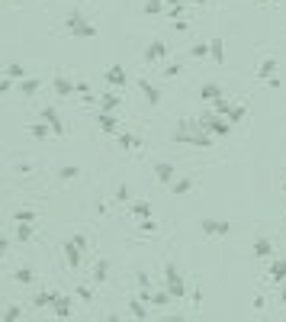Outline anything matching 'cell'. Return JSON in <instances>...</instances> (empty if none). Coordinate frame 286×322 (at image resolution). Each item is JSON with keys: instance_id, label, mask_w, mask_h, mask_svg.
Listing matches in <instances>:
<instances>
[{"instance_id": "cell-40", "label": "cell", "mask_w": 286, "mask_h": 322, "mask_svg": "<svg viewBox=\"0 0 286 322\" xmlns=\"http://www.w3.org/2000/svg\"><path fill=\"white\" fill-rule=\"evenodd\" d=\"M116 200H119V203H126V200H129V187H126V184L116 187Z\"/></svg>"}, {"instance_id": "cell-2", "label": "cell", "mask_w": 286, "mask_h": 322, "mask_svg": "<svg viewBox=\"0 0 286 322\" xmlns=\"http://www.w3.org/2000/svg\"><path fill=\"white\" fill-rule=\"evenodd\" d=\"M164 283H168V290L174 300H183V293H187V280H183V274H180V268L174 264V261H168L164 264Z\"/></svg>"}, {"instance_id": "cell-24", "label": "cell", "mask_w": 286, "mask_h": 322, "mask_svg": "<svg viewBox=\"0 0 286 322\" xmlns=\"http://www.w3.org/2000/svg\"><path fill=\"white\" fill-rule=\"evenodd\" d=\"M190 187H193V177H180V181L171 184V190H174L177 197H180V194H190Z\"/></svg>"}, {"instance_id": "cell-47", "label": "cell", "mask_w": 286, "mask_h": 322, "mask_svg": "<svg viewBox=\"0 0 286 322\" xmlns=\"http://www.w3.org/2000/svg\"><path fill=\"white\" fill-rule=\"evenodd\" d=\"M7 248H10V238H0V261H4V255H7Z\"/></svg>"}, {"instance_id": "cell-38", "label": "cell", "mask_w": 286, "mask_h": 322, "mask_svg": "<svg viewBox=\"0 0 286 322\" xmlns=\"http://www.w3.org/2000/svg\"><path fill=\"white\" fill-rule=\"evenodd\" d=\"M154 229H158V222H154L151 216H145V219H141V232H145V235H151Z\"/></svg>"}, {"instance_id": "cell-28", "label": "cell", "mask_w": 286, "mask_h": 322, "mask_svg": "<svg viewBox=\"0 0 286 322\" xmlns=\"http://www.w3.org/2000/svg\"><path fill=\"white\" fill-rule=\"evenodd\" d=\"M32 232H35V229H32V222H19V225H16V238H19V242H29Z\"/></svg>"}, {"instance_id": "cell-26", "label": "cell", "mask_w": 286, "mask_h": 322, "mask_svg": "<svg viewBox=\"0 0 286 322\" xmlns=\"http://www.w3.org/2000/svg\"><path fill=\"white\" fill-rule=\"evenodd\" d=\"M13 280H16V283H32V280H35V271H32V268H19V271L13 274Z\"/></svg>"}, {"instance_id": "cell-14", "label": "cell", "mask_w": 286, "mask_h": 322, "mask_svg": "<svg viewBox=\"0 0 286 322\" xmlns=\"http://www.w3.org/2000/svg\"><path fill=\"white\" fill-rule=\"evenodd\" d=\"M39 87H42L39 78H23V84H19V90L26 93V97H35V93H39Z\"/></svg>"}, {"instance_id": "cell-37", "label": "cell", "mask_w": 286, "mask_h": 322, "mask_svg": "<svg viewBox=\"0 0 286 322\" xmlns=\"http://www.w3.org/2000/svg\"><path fill=\"white\" fill-rule=\"evenodd\" d=\"M77 300H80V303H90V300H93V290L80 283V287H77Z\"/></svg>"}, {"instance_id": "cell-8", "label": "cell", "mask_w": 286, "mask_h": 322, "mask_svg": "<svg viewBox=\"0 0 286 322\" xmlns=\"http://www.w3.org/2000/svg\"><path fill=\"white\" fill-rule=\"evenodd\" d=\"M80 258H84V252H80V248L68 238V242H65V261H68V268H77Z\"/></svg>"}, {"instance_id": "cell-7", "label": "cell", "mask_w": 286, "mask_h": 322, "mask_svg": "<svg viewBox=\"0 0 286 322\" xmlns=\"http://www.w3.org/2000/svg\"><path fill=\"white\" fill-rule=\"evenodd\" d=\"M164 55H168V45H164L161 39H154L148 49H145V62H161Z\"/></svg>"}, {"instance_id": "cell-41", "label": "cell", "mask_w": 286, "mask_h": 322, "mask_svg": "<svg viewBox=\"0 0 286 322\" xmlns=\"http://www.w3.org/2000/svg\"><path fill=\"white\" fill-rule=\"evenodd\" d=\"M202 55H209V45H206V42L193 45V58H202Z\"/></svg>"}, {"instance_id": "cell-25", "label": "cell", "mask_w": 286, "mask_h": 322, "mask_svg": "<svg viewBox=\"0 0 286 322\" xmlns=\"http://www.w3.org/2000/svg\"><path fill=\"white\" fill-rule=\"evenodd\" d=\"M55 90L62 93V97H71V93H74V84H71L68 78H55Z\"/></svg>"}, {"instance_id": "cell-52", "label": "cell", "mask_w": 286, "mask_h": 322, "mask_svg": "<svg viewBox=\"0 0 286 322\" xmlns=\"http://www.w3.org/2000/svg\"><path fill=\"white\" fill-rule=\"evenodd\" d=\"M283 197H286V184H283Z\"/></svg>"}, {"instance_id": "cell-36", "label": "cell", "mask_w": 286, "mask_h": 322, "mask_svg": "<svg viewBox=\"0 0 286 322\" xmlns=\"http://www.w3.org/2000/svg\"><path fill=\"white\" fill-rule=\"evenodd\" d=\"M13 219H16V222H35V213H32V210H16Z\"/></svg>"}, {"instance_id": "cell-48", "label": "cell", "mask_w": 286, "mask_h": 322, "mask_svg": "<svg viewBox=\"0 0 286 322\" xmlns=\"http://www.w3.org/2000/svg\"><path fill=\"white\" fill-rule=\"evenodd\" d=\"M280 303H286V280L280 283Z\"/></svg>"}, {"instance_id": "cell-13", "label": "cell", "mask_w": 286, "mask_h": 322, "mask_svg": "<svg viewBox=\"0 0 286 322\" xmlns=\"http://www.w3.org/2000/svg\"><path fill=\"white\" fill-rule=\"evenodd\" d=\"M199 97H202V100H216V97H222V87L216 84V81H209V84L199 87Z\"/></svg>"}, {"instance_id": "cell-33", "label": "cell", "mask_w": 286, "mask_h": 322, "mask_svg": "<svg viewBox=\"0 0 286 322\" xmlns=\"http://www.w3.org/2000/svg\"><path fill=\"white\" fill-rule=\"evenodd\" d=\"M135 280H138V287H141V290H151V274H148V271H138V274H135Z\"/></svg>"}, {"instance_id": "cell-22", "label": "cell", "mask_w": 286, "mask_h": 322, "mask_svg": "<svg viewBox=\"0 0 286 322\" xmlns=\"http://www.w3.org/2000/svg\"><path fill=\"white\" fill-rule=\"evenodd\" d=\"M116 106H119V97H116V93H103V97H100V113H113Z\"/></svg>"}, {"instance_id": "cell-50", "label": "cell", "mask_w": 286, "mask_h": 322, "mask_svg": "<svg viewBox=\"0 0 286 322\" xmlns=\"http://www.w3.org/2000/svg\"><path fill=\"white\" fill-rule=\"evenodd\" d=\"M168 4H180V7H183V0H168Z\"/></svg>"}, {"instance_id": "cell-16", "label": "cell", "mask_w": 286, "mask_h": 322, "mask_svg": "<svg viewBox=\"0 0 286 322\" xmlns=\"http://www.w3.org/2000/svg\"><path fill=\"white\" fill-rule=\"evenodd\" d=\"M209 55H212V62L222 65V62H225V42H222V39H212V42H209Z\"/></svg>"}, {"instance_id": "cell-34", "label": "cell", "mask_w": 286, "mask_h": 322, "mask_svg": "<svg viewBox=\"0 0 286 322\" xmlns=\"http://www.w3.org/2000/svg\"><path fill=\"white\" fill-rule=\"evenodd\" d=\"M161 10H164V0H148V4H145V13H148V16L161 13Z\"/></svg>"}, {"instance_id": "cell-46", "label": "cell", "mask_w": 286, "mask_h": 322, "mask_svg": "<svg viewBox=\"0 0 286 322\" xmlns=\"http://www.w3.org/2000/svg\"><path fill=\"white\" fill-rule=\"evenodd\" d=\"M158 322H187L180 313H174V316H164V319H158Z\"/></svg>"}, {"instance_id": "cell-15", "label": "cell", "mask_w": 286, "mask_h": 322, "mask_svg": "<svg viewBox=\"0 0 286 322\" xmlns=\"http://www.w3.org/2000/svg\"><path fill=\"white\" fill-rule=\"evenodd\" d=\"M97 123H100V129H103V132H116V129H119V119H116L113 113H100V119H97Z\"/></svg>"}, {"instance_id": "cell-43", "label": "cell", "mask_w": 286, "mask_h": 322, "mask_svg": "<svg viewBox=\"0 0 286 322\" xmlns=\"http://www.w3.org/2000/svg\"><path fill=\"white\" fill-rule=\"evenodd\" d=\"M74 93H90V84H87V81H77V84H74Z\"/></svg>"}, {"instance_id": "cell-6", "label": "cell", "mask_w": 286, "mask_h": 322, "mask_svg": "<svg viewBox=\"0 0 286 322\" xmlns=\"http://www.w3.org/2000/svg\"><path fill=\"white\" fill-rule=\"evenodd\" d=\"M154 174H158V181H161V184H174V181H177V171H174V164H168V161L154 164Z\"/></svg>"}, {"instance_id": "cell-10", "label": "cell", "mask_w": 286, "mask_h": 322, "mask_svg": "<svg viewBox=\"0 0 286 322\" xmlns=\"http://www.w3.org/2000/svg\"><path fill=\"white\" fill-rule=\"evenodd\" d=\"M270 280L273 283H283L286 280V258H280V261H273V264H270Z\"/></svg>"}, {"instance_id": "cell-35", "label": "cell", "mask_w": 286, "mask_h": 322, "mask_svg": "<svg viewBox=\"0 0 286 322\" xmlns=\"http://www.w3.org/2000/svg\"><path fill=\"white\" fill-rule=\"evenodd\" d=\"M77 174H80V168H74V164H65V168H62V181H74Z\"/></svg>"}, {"instance_id": "cell-29", "label": "cell", "mask_w": 286, "mask_h": 322, "mask_svg": "<svg viewBox=\"0 0 286 322\" xmlns=\"http://www.w3.org/2000/svg\"><path fill=\"white\" fill-rule=\"evenodd\" d=\"M19 313H23V309H19L16 303H10V306L4 309V316H0V322H16V319H19Z\"/></svg>"}, {"instance_id": "cell-44", "label": "cell", "mask_w": 286, "mask_h": 322, "mask_svg": "<svg viewBox=\"0 0 286 322\" xmlns=\"http://www.w3.org/2000/svg\"><path fill=\"white\" fill-rule=\"evenodd\" d=\"M164 74H168V78H177V74H180V65H168V68H164Z\"/></svg>"}, {"instance_id": "cell-11", "label": "cell", "mask_w": 286, "mask_h": 322, "mask_svg": "<svg viewBox=\"0 0 286 322\" xmlns=\"http://www.w3.org/2000/svg\"><path fill=\"white\" fill-rule=\"evenodd\" d=\"M106 277H110V261L100 258L97 268H93V283H106Z\"/></svg>"}, {"instance_id": "cell-21", "label": "cell", "mask_w": 286, "mask_h": 322, "mask_svg": "<svg viewBox=\"0 0 286 322\" xmlns=\"http://www.w3.org/2000/svg\"><path fill=\"white\" fill-rule=\"evenodd\" d=\"M55 300H58V293H45V290H42V293H35L32 306H35V309H45V306H52Z\"/></svg>"}, {"instance_id": "cell-49", "label": "cell", "mask_w": 286, "mask_h": 322, "mask_svg": "<svg viewBox=\"0 0 286 322\" xmlns=\"http://www.w3.org/2000/svg\"><path fill=\"white\" fill-rule=\"evenodd\" d=\"M106 322H119V316H116V313H110V316H106Z\"/></svg>"}, {"instance_id": "cell-30", "label": "cell", "mask_w": 286, "mask_h": 322, "mask_svg": "<svg viewBox=\"0 0 286 322\" xmlns=\"http://www.w3.org/2000/svg\"><path fill=\"white\" fill-rule=\"evenodd\" d=\"M132 213L138 219H145V216H151V203H148V200H138V203L132 206Z\"/></svg>"}, {"instance_id": "cell-27", "label": "cell", "mask_w": 286, "mask_h": 322, "mask_svg": "<svg viewBox=\"0 0 286 322\" xmlns=\"http://www.w3.org/2000/svg\"><path fill=\"white\" fill-rule=\"evenodd\" d=\"M49 132H52L49 123H32V126H29V136H32V139H45Z\"/></svg>"}, {"instance_id": "cell-23", "label": "cell", "mask_w": 286, "mask_h": 322, "mask_svg": "<svg viewBox=\"0 0 286 322\" xmlns=\"http://www.w3.org/2000/svg\"><path fill=\"white\" fill-rule=\"evenodd\" d=\"M171 300H174V296H171L168 290H154L148 303H151V306H171Z\"/></svg>"}, {"instance_id": "cell-4", "label": "cell", "mask_w": 286, "mask_h": 322, "mask_svg": "<svg viewBox=\"0 0 286 322\" xmlns=\"http://www.w3.org/2000/svg\"><path fill=\"white\" fill-rule=\"evenodd\" d=\"M199 225H202V235H216V238L232 232V222L229 219H202Z\"/></svg>"}, {"instance_id": "cell-1", "label": "cell", "mask_w": 286, "mask_h": 322, "mask_svg": "<svg viewBox=\"0 0 286 322\" xmlns=\"http://www.w3.org/2000/svg\"><path fill=\"white\" fill-rule=\"evenodd\" d=\"M174 142H187V145H196V148H212V136L202 132L196 119H183L174 129Z\"/></svg>"}, {"instance_id": "cell-9", "label": "cell", "mask_w": 286, "mask_h": 322, "mask_svg": "<svg viewBox=\"0 0 286 322\" xmlns=\"http://www.w3.org/2000/svg\"><path fill=\"white\" fill-rule=\"evenodd\" d=\"M138 90L145 93V100H148L151 106H158V103H161V90H158V87H151L148 81H138Z\"/></svg>"}, {"instance_id": "cell-17", "label": "cell", "mask_w": 286, "mask_h": 322, "mask_svg": "<svg viewBox=\"0 0 286 322\" xmlns=\"http://www.w3.org/2000/svg\"><path fill=\"white\" fill-rule=\"evenodd\" d=\"M254 255L257 258H270L273 255V242H270V238H257V242H254Z\"/></svg>"}, {"instance_id": "cell-5", "label": "cell", "mask_w": 286, "mask_h": 322, "mask_svg": "<svg viewBox=\"0 0 286 322\" xmlns=\"http://www.w3.org/2000/svg\"><path fill=\"white\" fill-rule=\"evenodd\" d=\"M42 119L49 123V129H52L55 136H65V123H62V116H58L52 106H45V110H42Z\"/></svg>"}, {"instance_id": "cell-32", "label": "cell", "mask_w": 286, "mask_h": 322, "mask_svg": "<svg viewBox=\"0 0 286 322\" xmlns=\"http://www.w3.org/2000/svg\"><path fill=\"white\" fill-rule=\"evenodd\" d=\"M7 78H16V81H23V78H26V68H23V65H7Z\"/></svg>"}, {"instance_id": "cell-39", "label": "cell", "mask_w": 286, "mask_h": 322, "mask_svg": "<svg viewBox=\"0 0 286 322\" xmlns=\"http://www.w3.org/2000/svg\"><path fill=\"white\" fill-rule=\"evenodd\" d=\"M212 103H216V113H229V100H225V97H216V100H212Z\"/></svg>"}, {"instance_id": "cell-3", "label": "cell", "mask_w": 286, "mask_h": 322, "mask_svg": "<svg viewBox=\"0 0 286 322\" xmlns=\"http://www.w3.org/2000/svg\"><path fill=\"white\" fill-rule=\"evenodd\" d=\"M65 26H68V32L80 35V39H93V35H97V26H93V23H87V16H80V13H71V16L65 20Z\"/></svg>"}, {"instance_id": "cell-12", "label": "cell", "mask_w": 286, "mask_h": 322, "mask_svg": "<svg viewBox=\"0 0 286 322\" xmlns=\"http://www.w3.org/2000/svg\"><path fill=\"white\" fill-rule=\"evenodd\" d=\"M129 309H132V316H135L138 322L148 319V303H145V300H129Z\"/></svg>"}, {"instance_id": "cell-18", "label": "cell", "mask_w": 286, "mask_h": 322, "mask_svg": "<svg viewBox=\"0 0 286 322\" xmlns=\"http://www.w3.org/2000/svg\"><path fill=\"white\" fill-rule=\"evenodd\" d=\"M52 306H55V316H58V319H68V316H71V300H68V296H58Z\"/></svg>"}, {"instance_id": "cell-19", "label": "cell", "mask_w": 286, "mask_h": 322, "mask_svg": "<svg viewBox=\"0 0 286 322\" xmlns=\"http://www.w3.org/2000/svg\"><path fill=\"white\" fill-rule=\"evenodd\" d=\"M106 78H110V84H126V81H129L126 68H119V65H113L110 71H106Z\"/></svg>"}, {"instance_id": "cell-51", "label": "cell", "mask_w": 286, "mask_h": 322, "mask_svg": "<svg viewBox=\"0 0 286 322\" xmlns=\"http://www.w3.org/2000/svg\"><path fill=\"white\" fill-rule=\"evenodd\" d=\"M193 4H206V0H193Z\"/></svg>"}, {"instance_id": "cell-31", "label": "cell", "mask_w": 286, "mask_h": 322, "mask_svg": "<svg viewBox=\"0 0 286 322\" xmlns=\"http://www.w3.org/2000/svg\"><path fill=\"white\" fill-rule=\"evenodd\" d=\"M225 116H229V123L235 126V123H241V119H244V106H229V113H225Z\"/></svg>"}, {"instance_id": "cell-42", "label": "cell", "mask_w": 286, "mask_h": 322, "mask_svg": "<svg viewBox=\"0 0 286 322\" xmlns=\"http://www.w3.org/2000/svg\"><path fill=\"white\" fill-rule=\"evenodd\" d=\"M119 142H122L126 148H135V145H138V139H135V136H119Z\"/></svg>"}, {"instance_id": "cell-45", "label": "cell", "mask_w": 286, "mask_h": 322, "mask_svg": "<svg viewBox=\"0 0 286 322\" xmlns=\"http://www.w3.org/2000/svg\"><path fill=\"white\" fill-rule=\"evenodd\" d=\"M71 242H74V245L80 248V252H84V248H87V238H84V235H74V238H71Z\"/></svg>"}, {"instance_id": "cell-20", "label": "cell", "mask_w": 286, "mask_h": 322, "mask_svg": "<svg viewBox=\"0 0 286 322\" xmlns=\"http://www.w3.org/2000/svg\"><path fill=\"white\" fill-rule=\"evenodd\" d=\"M273 74H277V62H273V58H267V62L257 68V78H264V81H273Z\"/></svg>"}]
</instances>
